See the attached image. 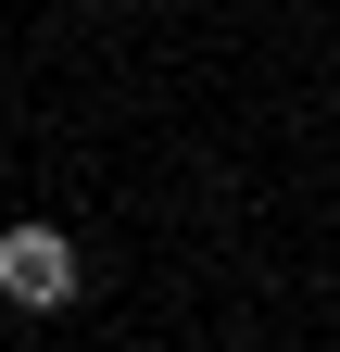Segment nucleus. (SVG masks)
<instances>
[{"instance_id": "nucleus-1", "label": "nucleus", "mask_w": 340, "mask_h": 352, "mask_svg": "<svg viewBox=\"0 0 340 352\" xmlns=\"http://www.w3.org/2000/svg\"><path fill=\"white\" fill-rule=\"evenodd\" d=\"M89 289V264H76V239L63 227H0V302H13V315H63V302Z\"/></svg>"}]
</instances>
